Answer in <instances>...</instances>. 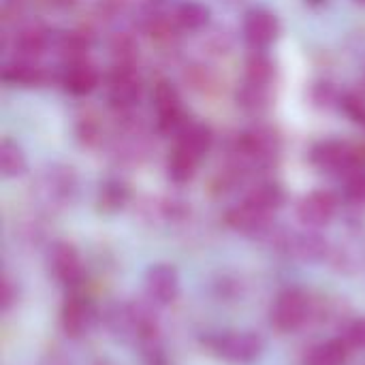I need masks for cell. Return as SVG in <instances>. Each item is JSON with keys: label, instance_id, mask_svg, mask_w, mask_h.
<instances>
[{"label": "cell", "instance_id": "20", "mask_svg": "<svg viewBox=\"0 0 365 365\" xmlns=\"http://www.w3.org/2000/svg\"><path fill=\"white\" fill-rule=\"evenodd\" d=\"M175 145L186 150L188 154H192L195 158L203 160L207 156V152L214 145V135L210 130V126L201 124V122H188V126L180 133V137L175 139Z\"/></svg>", "mask_w": 365, "mask_h": 365}, {"label": "cell", "instance_id": "7", "mask_svg": "<svg viewBox=\"0 0 365 365\" xmlns=\"http://www.w3.org/2000/svg\"><path fill=\"white\" fill-rule=\"evenodd\" d=\"M94 319H96V308H94L92 299L88 295H83L81 291L71 289L62 304V310H60L62 331L71 340H79L92 327Z\"/></svg>", "mask_w": 365, "mask_h": 365}, {"label": "cell", "instance_id": "5", "mask_svg": "<svg viewBox=\"0 0 365 365\" xmlns=\"http://www.w3.org/2000/svg\"><path fill=\"white\" fill-rule=\"evenodd\" d=\"M47 269L53 276V280L66 289H77L83 280V261L79 257V250L64 240H56L47 248Z\"/></svg>", "mask_w": 365, "mask_h": 365}, {"label": "cell", "instance_id": "27", "mask_svg": "<svg viewBox=\"0 0 365 365\" xmlns=\"http://www.w3.org/2000/svg\"><path fill=\"white\" fill-rule=\"evenodd\" d=\"M77 137H79V141H81L86 148H96V145H101L105 133H103V126H101L98 118H94V115L79 118V122H77Z\"/></svg>", "mask_w": 365, "mask_h": 365}, {"label": "cell", "instance_id": "18", "mask_svg": "<svg viewBox=\"0 0 365 365\" xmlns=\"http://www.w3.org/2000/svg\"><path fill=\"white\" fill-rule=\"evenodd\" d=\"M173 19L180 28V32H203L210 26L212 11L199 0H184L173 11Z\"/></svg>", "mask_w": 365, "mask_h": 365}, {"label": "cell", "instance_id": "36", "mask_svg": "<svg viewBox=\"0 0 365 365\" xmlns=\"http://www.w3.org/2000/svg\"><path fill=\"white\" fill-rule=\"evenodd\" d=\"M364 365H365V364H364Z\"/></svg>", "mask_w": 365, "mask_h": 365}, {"label": "cell", "instance_id": "25", "mask_svg": "<svg viewBox=\"0 0 365 365\" xmlns=\"http://www.w3.org/2000/svg\"><path fill=\"white\" fill-rule=\"evenodd\" d=\"M276 75L274 60L265 51H252L244 64V79L259 86H269Z\"/></svg>", "mask_w": 365, "mask_h": 365}, {"label": "cell", "instance_id": "21", "mask_svg": "<svg viewBox=\"0 0 365 365\" xmlns=\"http://www.w3.org/2000/svg\"><path fill=\"white\" fill-rule=\"evenodd\" d=\"M128 201H130V188L126 186V182H122L118 178L105 180L96 195V205L105 214H115V212L124 210Z\"/></svg>", "mask_w": 365, "mask_h": 365}, {"label": "cell", "instance_id": "16", "mask_svg": "<svg viewBox=\"0 0 365 365\" xmlns=\"http://www.w3.org/2000/svg\"><path fill=\"white\" fill-rule=\"evenodd\" d=\"M331 267L340 274H357L365 267V242L361 237H353L331 246V255L327 259Z\"/></svg>", "mask_w": 365, "mask_h": 365}, {"label": "cell", "instance_id": "13", "mask_svg": "<svg viewBox=\"0 0 365 365\" xmlns=\"http://www.w3.org/2000/svg\"><path fill=\"white\" fill-rule=\"evenodd\" d=\"M60 83H62V88L68 94L86 96V94H90L101 83V73L88 60L68 62V64H62Z\"/></svg>", "mask_w": 365, "mask_h": 365}, {"label": "cell", "instance_id": "26", "mask_svg": "<svg viewBox=\"0 0 365 365\" xmlns=\"http://www.w3.org/2000/svg\"><path fill=\"white\" fill-rule=\"evenodd\" d=\"M109 53L113 58V64L120 66H135V60L139 56V45L128 32H115L109 41Z\"/></svg>", "mask_w": 365, "mask_h": 365}, {"label": "cell", "instance_id": "1", "mask_svg": "<svg viewBox=\"0 0 365 365\" xmlns=\"http://www.w3.org/2000/svg\"><path fill=\"white\" fill-rule=\"evenodd\" d=\"M77 188H79V182H77L75 169L53 163V165L43 167L36 173L32 182V199L43 212L56 214L75 201Z\"/></svg>", "mask_w": 365, "mask_h": 365}, {"label": "cell", "instance_id": "10", "mask_svg": "<svg viewBox=\"0 0 365 365\" xmlns=\"http://www.w3.org/2000/svg\"><path fill=\"white\" fill-rule=\"evenodd\" d=\"M225 222L233 231L250 235V237H257V240H263L265 233L276 225L274 214H267V212L255 207L248 201H242V203L229 207L227 214H225Z\"/></svg>", "mask_w": 365, "mask_h": 365}, {"label": "cell", "instance_id": "8", "mask_svg": "<svg viewBox=\"0 0 365 365\" xmlns=\"http://www.w3.org/2000/svg\"><path fill=\"white\" fill-rule=\"evenodd\" d=\"M145 297L156 306H171L180 295V274L169 263H154L143 276Z\"/></svg>", "mask_w": 365, "mask_h": 365}, {"label": "cell", "instance_id": "28", "mask_svg": "<svg viewBox=\"0 0 365 365\" xmlns=\"http://www.w3.org/2000/svg\"><path fill=\"white\" fill-rule=\"evenodd\" d=\"M233 47V36L222 30V28H214V30H203V49L212 56H225L229 53V49Z\"/></svg>", "mask_w": 365, "mask_h": 365}, {"label": "cell", "instance_id": "12", "mask_svg": "<svg viewBox=\"0 0 365 365\" xmlns=\"http://www.w3.org/2000/svg\"><path fill=\"white\" fill-rule=\"evenodd\" d=\"M53 45V34L43 24H24L15 28L13 34V47L17 51L15 58H30L36 60L41 53H45Z\"/></svg>", "mask_w": 365, "mask_h": 365}, {"label": "cell", "instance_id": "29", "mask_svg": "<svg viewBox=\"0 0 365 365\" xmlns=\"http://www.w3.org/2000/svg\"><path fill=\"white\" fill-rule=\"evenodd\" d=\"M344 195L353 205H365V169L359 167L346 175Z\"/></svg>", "mask_w": 365, "mask_h": 365}, {"label": "cell", "instance_id": "14", "mask_svg": "<svg viewBox=\"0 0 365 365\" xmlns=\"http://www.w3.org/2000/svg\"><path fill=\"white\" fill-rule=\"evenodd\" d=\"M47 71L30 58H13L2 66V81L9 86H21V88H34L45 83Z\"/></svg>", "mask_w": 365, "mask_h": 365}, {"label": "cell", "instance_id": "33", "mask_svg": "<svg viewBox=\"0 0 365 365\" xmlns=\"http://www.w3.org/2000/svg\"><path fill=\"white\" fill-rule=\"evenodd\" d=\"M17 297H19L17 282L11 278V274H4V280H2V312H9L11 306L17 304Z\"/></svg>", "mask_w": 365, "mask_h": 365}, {"label": "cell", "instance_id": "31", "mask_svg": "<svg viewBox=\"0 0 365 365\" xmlns=\"http://www.w3.org/2000/svg\"><path fill=\"white\" fill-rule=\"evenodd\" d=\"M312 98H314V103H317L319 107H325V109L334 107L336 103H342L340 92L334 88V83H327V81H325V83H317V86H314Z\"/></svg>", "mask_w": 365, "mask_h": 365}, {"label": "cell", "instance_id": "19", "mask_svg": "<svg viewBox=\"0 0 365 365\" xmlns=\"http://www.w3.org/2000/svg\"><path fill=\"white\" fill-rule=\"evenodd\" d=\"M351 357V344L346 338H334L312 346L306 353L304 365H346Z\"/></svg>", "mask_w": 365, "mask_h": 365}, {"label": "cell", "instance_id": "30", "mask_svg": "<svg viewBox=\"0 0 365 365\" xmlns=\"http://www.w3.org/2000/svg\"><path fill=\"white\" fill-rule=\"evenodd\" d=\"M340 107L344 109V113H346L353 122L364 124L365 126V94H359V92L342 94Z\"/></svg>", "mask_w": 365, "mask_h": 365}, {"label": "cell", "instance_id": "24", "mask_svg": "<svg viewBox=\"0 0 365 365\" xmlns=\"http://www.w3.org/2000/svg\"><path fill=\"white\" fill-rule=\"evenodd\" d=\"M28 169V160H26V154L24 150L9 137H4L0 141V171H2V178L6 180H13V178H19L24 175Z\"/></svg>", "mask_w": 365, "mask_h": 365}, {"label": "cell", "instance_id": "3", "mask_svg": "<svg viewBox=\"0 0 365 365\" xmlns=\"http://www.w3.org/2000/svg\"><path fill=\"white\" fill-rule=\"evenodd\" d=\"M210 349L225 361L252 364L265 351V340L257 331H227L207 340Z\"/></svg>", "mask_w": 365, "mask_h": 365}, {"label": "cell", "instance_id": "17", "mask_svg": "<svg viewBox=\"0 0 365 365\" xmlns=\"http://www.w3.org/2000/svg\"><path fill=\"white\" fill-rule=\"evenodd\" d=\"M244 201L252 203L255 207H259V210H263L267 214H276L284 205L287 195H284V188L278 182H274V180H259V182H255L248 188Z\"/></svg>", "mask_w": 365, "mask_h": 365}, {"label": "cell", "instance_id": "2", "mask_svg": "<svg viewBox=\"0 0 365 365\" xmlns=\"http://www.w3.org/2000/svg\"><path fill=\"white\" fill-rule=\"evenodd\" d=\"M319 306L317 302L304 291V289H287L282 291L272 310H269V321L274 325V329L282 331V334H291L302 329L306 323H310L314 317H319Z\"/></svg>", "mask_w": 365, "mask_h": 365}, {"label": "cell", "instance_id": "9", "mask_svg": "<svg viewBox=\"0 0 365 365\" xmlns=\"http://www.w3.org/2000/svg\"><path fill=\"white\" fill-rule=\"evenodd\" d=\"M338 205L331 190H312L297 203V218L306 229H323L336 218Z\"/></svg>", "mask_w": 365, "mask_h": 365}, {"label": "cell", "instance_id": "11", "mask_svg": "<svg viewBox=\"0 0 365 365\" xmlns=\"http://www.w3.org/2000/svg\"><path fill=\"white\" fill-rule=\"evenodd\" d=\"M242 34L252 51H265L269 45L276 43L280 34V21L267 9H255L246 15Z\"/></svg>", "mask_w": 365, "mask_h": 365}, {"label": "cell", "instance_id": "4", "mask_svg": "<svg viewBox=\"0 0 365 365\" xmlns=\"http://www.w3.org/2000/svg\"><path fill=\"white\" fill-rule=\"evenodd\" d=\"M143 94V81L139 77V71L135 66H120L113 64V68L107 75V101L118 113H130L139 105Z\"/></svg>", "mask_w": 365, "mask_h": 365}, {"label": "cell", "instance_id": "34", "mask_svg": "<svg viewBox=\"0 0 365 365\" xmlns=\"http://www.w3.org/2000/svg\"><path fill=\"white\" fill-rule=\"evenodd\" d=\"M355 4H359V6H365V0H353Z\"/></svg>", "mask_w": 365, "mask_h": 365}, {"label": "cell", "instance_id": "6", "mask_svg": "<svg viewBox=\"0 0 365 365\" xmlns=\"http://www.w3.org/2000/svg\"><path fill=\"white\" fill-rule=\"evenodd\" d=\"M310 163L325 173H344L349 175L351 171L359 169V156L357 150L340 139H325L314 143L310 150Z\"/></svg>", "mask_w": 365, "mask_h": 365}, {"label": "cell", "instance_id": "15", "mask_svg": "<svg viewBox=\"0 0 365 365\" xmlns=\"http://www.w3.org/2000/svg\"><path fill=\"white\" fill-rule=\"evenodd\" d=\"M92 47V34L88 30H66L53 36L51 49L58 53L62 64L88 60V51Z\"/></svg>", "mask_w": 365, "mask_h": 365}, {"label": "cell", "instance_id": "22", "mask_svg": "<svg viewBox=\"0 0 365 365\" xmlns=\"http://www.w3.org/2000/svg\"><path fill=\"white\" fill-rule=\"evenodd\" d=\"M237 105L250 113V115H261L263 111H267L272 94H269V86H259V83H250L244 79V83L237 88Z\"/></svg>", "mask_w": 365, "mask_h": 365}, {"label": "cell", "instance_id": "23", "mask_svg": "<svg viewBox=\"0 0 365 365\" xmlns=\"http://www.w3.org/2000/svg\"><path fill=\"white\" fill-rule=\"evenodd\" d=\"M199 163H201L199 158L175 145L167 158V175L173 184H188L195 178Z\"/></svg>", "mask_w": 365, "mask_h": 365}, {"label": "cell", "instance_id": "32", "mask_svg": "<svg viewBox=\"0 0 365 365\" xmlns=\"http://www.w3.org/2000/svg\"><path fill=\"white\" fill-rule=\"evenodd\" d=\"M344 338L351 344V349L365 351V317H359V319L351 321V325L344 331Z\"/></svg>", "mask_w": 365, "mask_h": 365}, {"label": "cell", "instance_id": "35", "mask_svg": "<svg viewBox=\"0 0 365 365\" xmlns=\"http://www.w3.org/2000/svg\"><path fill=\"white\" fill-rule=\"evenodd\" d=\"M310 2H321V0H310Z\"/></svg>", "mask_w": 365, "mask_h": 365}]
</instances>
